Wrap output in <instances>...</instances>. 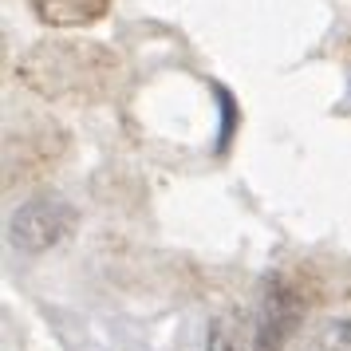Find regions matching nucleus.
<instances>
[{"label":"nucleus","instance_id":"nucleus-5","mask_svg":"<svg viewBox=\"0 0 351 351\" xmlns=\"http://www.w3.org/2000/svg\"><path fill=\"white\" fill-rule=\"evenodd\" d=\"M206 351H253V328H245V319L225 312L209 324Z\"/></svg>","mask_w":351,"mask_h":351},{"label":"nucleus","instance_id":"nucleus-6","mask_svg":"<svg viewBox=\"0 0 351 351\" xmlns=\"http://www.w3.org/2000/svg\"><path fill=\"white\" fill-rule=\"evenodd\" d=\"M316 339H319V348H324V351H351V316L324 324Z\"/></svg>","mask_w":351,"mask_h":351},{"label":"nucleus","instance_id":"nucleus-2","mask_svg":"<svg viewBox=\"0 0 351 351\" xmlns=\"http://www.w3.org/2000/svg\"><path fill=\"white\" fill-rule=\"evenodd\" d=\"M308 308L304 285L292 272H272L261 288V312L253 324V351H285Z\"/></svg>","mask_w":351,"mask_h":351},{"label":"nucleus","instance_id":"nucleus-1","mask_svg":"<svg viewBox=\"0 0 351 351\" xmlns=\"http://www.w3.org/2000/svg\"><path fill=\"white\" fill-rule=\"evenodd\" d=\"M20 80L44 99H75L91 103L103 99L119 80V60L99 44H36L20 56Z\"/></svg>","mask_w":351,"mask_h":351},{"label":"nucleus","instance_id":"nucleus-3","mask_svg":"<svg viewBox=\"0 0 351 351\" xmlns=\"http://www.w3.org/2000/svg\"><path fill=\"white\" fill-rule=\"evenodd\" d=\"M80 221V213L71 209V202L64 197H32V202H24V206L12 213V221H8V233H12V245L24 249V253H44L51 245H60V241L75 229Z\"/></svg>","mask_w":351,"mask_h":351},{"label":"nucleus","instance_id":"nucleus-4","mask_svg":"<svg viewBox=\"0 0 351 351\" xmlns=\"http://www.w3.org/2000/svg\"><path fill=\"white\" fill-rule=\"evenodd\" d=\"M32 12L44 24H56V28H83V24H95V20L107 16L111 0H28Z\"/></svg>","mask_w":351,"mask_h":351}]
</instances>
